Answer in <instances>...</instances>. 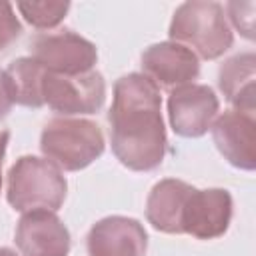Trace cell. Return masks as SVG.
Instances as JSON below:
<instances>
[{
  "label": "cell",
  "instance_id": "obj_17",
  "mask_svg": "<svg viewBox=\"0 0 256 256\" xmlns=\"http://www.w3.org/2000/svg\"><path fill=\"white\" fill-rule=\"evenodd\" d=\"M226 18H230L232 26L242 32L244 38H254V2H228L224 6Z\"/></svg>",
  "mask_w": 256,
  "mask_h": 256
},
{
  "label": "cell",
  "instance_id": "obj_4",
  "mask_svg": "<svg viewBox=\"0 0 256 256\" xmlns=\"http://www.w3.org/2000/svg\"><path fill=\"white\" fill-rule=\"evenodd\" d=\"M68 192V182L60 168L38 156H22L8 172L6 200L18 212H56Z\"/></svg>",
  "mask_w": 256,
  "mask_h": 256
},
{
  "label": "cell",
  "instance_id": "obj_1",
  "mask_svg": "<svg viewBox=\"0 0 256 256\" xmlns=\"http://www.w3.org/2000/svg\"><path fill=\"white\" fill-rule=\"evenodd\" d=\"M108 122L112 152L122 166L150 172L164 162L168 138L162 120V96L150 78L132 72L114 84Z\"/></svg>",
  "mask_w": 256,
  "mask_h": 256
},
{
  "label": "cell",
  "instance_id": "obj_7",
  "mask_svg": "<svg viewBox=\"0 0 256 256\" xmlns=\"http://www.w3.org/2000/svg\"><path fill=\"white\" fill-rule=\"evenodd\" d=\"M220 110L216 92L206 84H186L170 90L168 118L172 130L182 138L204 136Z\"/></svg>",
  "mask_w": 256,
  "mask_h": 256
},
{
  "label": "cell",
  "instance_id": "obj_11",
  "mask_svg": "<svg viewBox=\"0 0 256 256\" xmlns=\"http://www.w3.org/2000/svg\"><path fill=\"white\" fill-rule=\"evenodd\" d=\"M212 138L218 152L234 166L246 172L256 168V120L242 110H226L212 124Z\"/></svg>",
  "mask_w": 256,
  "mask_h": 256
},
{
  "label": "cell",
  "instance_id": "obj_13",
  "mask_svg": "<svg viewBox=\"0 0 256 256\" xmlns=\"http://www.w3.org/2000/svg\"><path fill=\"white\" fill-rule=\"evenodd\" d=\"M194 186L166 178L154 184L146 200V218L154 230L164 234H182V212Z\"/></svg>",
  "mask_w": 256,
  "mask_h": 256
},
{
  "label": "cell",
  "instance_id": "obj_20",
  "mask_svg": "<svg viewBox=\"0 0 256 256\" xmlns=\"http://www.w3.org/2000/svg\"><path fill=\"white\" fill-rule=\"evenodd\" d=\"M10 142V132L2 130L0 132V190H2V164H4V156H6V148Z\"/></svg>",
  "mask_w": 256,
  "mask_h": 256
},
{
  "label": "cell",
  "instance_id": "obj_2",
  "mask_svg": "<svg viewBox=\"0 0 256 256\" xmlns=\"http://www.w3.org/2000/svg\"><path fill=\"white\" fill-rule=\"evenodd\" d=\"M168 34L172 42L190 48L204 60L224 56L234 44V32L228 24L224 6L206 0L180 4L172 16Z\"/></svg>",
  "mask_w": 256,
  "mask_h": 256
},
{
  "label": "cell",
  "instance_id": "obj_6",
  "mask_svg": "<svg viewBox=\"0 0 256 256\" xmlns=\"http://www.w3.org/2000/svg\"><path fill=\"white\" fill-rule=\"evenodd\" d=\"M42 98L48 108L62 116L72 118L82 114H96L106 102V82L104 76L96 70L78 76L46 72Z\"/></svg>",
  "mask_w": 256,
  "mask_h": 256
},
{
  "label": "cell",
  "instance_id": "obj_21",
  "mask_svg": "<svg viewBox=\"0 0 256 256\" xmlns=\"http://www.w3.org/2000/svg\"><path fill=\"white\" fill-rule=\"evenodd\" d=\"M0 256H18V254H16L12 248H4V246H2V248H0Z\"/></svg>",
  "mask_w": 256,
  "mask_h": 256
},
{
  "label": "cell",
  "instance_id": "obj_10",
  "mask_svg": "<svg viewBox=\"0 0 256 256\" xmlns=\"http://www.w3.org/2000/svg\"><path fill=\"white\" fill-rule=\"evenodd\" d=\"M142 74L158 88H180L192 84L200 76V58L186 46L176 42H158L142 54Z\"/></svg>",
  "mask_w": 256,
  "mask_h": 256
},
{
  "label": "cell",
  "instance_id": "obj_14",
  "mask_svg": "<svg viewBox=\"0 0 256 256\" xmlns=\"http://www.w3.org/2000/svg\"><path fill=\"white\" fill-rule=\"evenodd\" d=\"M256 56L254 52H242L228 58L218 70V88L234 110L254 114L256 108Z\"/></svg>",
  "mask_w": 256,
  "mask_h": 256
},
{
  "label": "cell",
  "instance_id": "obj_19",
  "mask_svg": "<svg viewBox=\"0 0 256 256\" xmlns=\"http://www.w3.org/2000/svg\"><path fill=\"white\" fill-rule=\"evenodd\" d=\"M14 106V100H12V92H10V86H8V78H6V72L0 70V118H4Z\"/></svg>",
  "mask_w": 256,
  "mask_h": 256
},
{
  "label": "cell",
  "instance_id": "obj_8",
  "mask_svg": "<svg viewBox=\"0 0 256 256\" xmlns=\"http://www.w3.org/2000/svg\"><path fill=\"white\" fill-rule=\"evenodd\" d=\"M234 202L224 188H194L182 212V234L198 240H214L226 234L232 222Z\"/></svg>",
  "mask_w": 256,
  "mask_h": 256
},
{
  "label": "cell",
  "instance_id": "obj_9",
  "mask_svg": "<svg viewBox=\"0 0 256 256\" xmlns=\"http://www.w3.org/2000/svg\"><path fill=\"white\" fill-rule=\"evenodd\" d=\"M14 240L22 256H68L72 248L68 228L52 210L24 212Z\"/></svg>",
  "mask_w": 256,
  "mask_h": 256
},
{
  "label": "cell",
  "instance_id": "obj_12",
  "mask_svg": "<svg viewBox=\"0 0 256 256\" xmlns=\"http://www.w3.org/2000/svg\"><path fill=\"white\" fill-rule=\"evenodd\" d=\"M86 246L90 256H146L148 234L134 218L108 216L90 228Z\"/></svg>",
  "mask_w": 256,
  "mask_h": 256
},
{
  "label": "cell",
  "instance_id": "obj_3",
  "mask_svg": "<svg viewBox=\"0 0 256 256\" xmlns=\"http://www.w3.org/2000/svg\"><path fill=\"white\" fill-rule=\"evenodd\" d=\"M100 126L86 118L58 116L46 122L40 136V150L46 160L64 172H78L98 160L104 152Z\"/></svg>",
  "mask_w": 256,
  "mask_h": 256
},
{
  "label": "cell",
  "instance_id": "obj_18",
  "mask_svg": "<svg viewBox=\"0 0 256 256\" xmlns=\"http://www.w3.org/2000/svg\"><path fill=\"white\" fill-rule=\"evenodd\" d=\"M22 34V24L14 12V6L0 2V52L6 50Z\"/></svg>",
  "mask_w": 256,
  "mask_h": 256
},
{
  "label": "cell",
  "instance_id": "obj_5",
  "mask_svg": "<svg viewBox=\"0 0 256 256\" xmlns=\"http://www.w3.org/2000/svg\"><path fill=\"white\" fill-rule=\"evenodd\" d=\"M30 58L50 74L78 76L94 70L98 50L90 40L72 30L46 32L32 38Z\"/></svg>",
  "mask_w": 256,
  "mask_h": 256
},
{
  "label": "cell",
  "instance_id": "obj_15",
  "mask_svg": "<svg viewBox=\"0 0 256 256\" xmlns=\"http://www.w3.org/2000/svg\"><path fill=\"white\" fill-rule=\"evenodd\" d=\"M4 72L8 78V86H10L14 104H20L26 108L44 106L42 84H44L46 70L36 60H32L30 56L18 58Z\"/></svg>",
  "mask_w": 256,
  "mask_h": 256
},
{
  "label": "cell",
  "instance_id": "obj_16",
  "mask_svg": "<svg viewBox=\"0 0 256 256\" xmlns=\"http://www.w3.org/2000/svg\"><path fill=\"white\" fill-rule=\"evenodd\" d=\"M20 16L38 30L56 28L68 14L70 2H18L16 4Z\"/></svg>",
  "mask_w": 256,
  "mask_h": 256
}]
</instances>
